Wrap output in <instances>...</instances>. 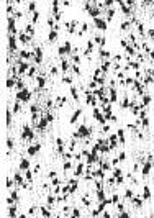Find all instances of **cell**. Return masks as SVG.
I'll use <instances>...</instances> for the list:
<instances>
[{"instance_id":"cell-22","label":"cell","mask_w":154,"mask_h":218,"mask_svg":"<svg viewBox=\"0 0 154 218\" xmlns=\"http://www.w3.org/2000/svg\"><path fill=\"white\" fill-rule=\"evenodd\" d=\"M18 218H28V216H26V215H20Z\"/></svg>"},{"instance_id":"cell-17","label":"cell","mask_w":154,"mask_h":218,"mask_svg":"<svg viewBox=\"0 0 154 218\" xmlns=\"http://www.w3.org/2000/svg\"><path fill=\"white\" fill-rule=\"evenodd\" d=\"M56 175H57V174H56L54 171H52V172H49V179H56Z\"/></svg>"},{"instance_id":"cell-15","label":"cell","mask_w":154,"mask_h":218,"mask_svg":"<svg viewBox=\"0 0 154 218\" xmlns=\"http://www.w3.org/2000/svg\"><path fill=\"white\" fill-rule=\"evenodd\" d=\"M25 177H26V181H31V179H33V174H31L30 171H26V175H25Z\"/></svg>"},{"instance_id":"cell-2","label":"cell","mask_w":154,"mask_h":218,"mask_svg":"<svg viewBox=\"0 0 154 218\" xmlns=\"http://www.w3.org/2000/svg\"><path fill=\"white\" fill-rule=\"evenodd\" d=\"M13 181H15V182H16L18 185H23V184H25V181H23V175L20 174V172H16V174H15V177H13Z\"/></svg>"},{"instance_id":"cell-13","label":"cell","mask_w":154,"mask_h":218,"mask_svg":"<svg viewBox=\"0 0 154 218\" xmlns=\"http://www.w3.org/2000/svg\"><path fill=\"white\" fill-rule=\"evenodd\" d=\"M110 200H111V203H118V200H120V197H118V195H117V193H115V195H113V197H111V199H110Z\"/></svg>"},{"instance_id":"cell-12","label":"cell","mask_w":154,"mask_h":218,"mask_svg":"<svg viewBox=\"0 0 154 218\" xmlns=\"http://www.w3.org/2000/svg\"><path fill=\"white\" fill-rule=\"evenodd\" d=\"M149 169H151V162H149V164H148V166H146V167H144V169H143V174H144V175H148V172H149Z\"/></svg>"},{"instance_id":"cell-16","label":"cell","mask_w":154,"mask_h":218,"mask_svg":"<svg viewBox=\"0 0 154 218\" xmlns=\"http://www.w3.org/2000/svg\"><path fill=\"white\" fill-rule=\"evenodd\" d=\"M12 199H13V200H18V192H15V190H13V192H12Z\"/></svg>"},{"instance_id":"cell-7","label":"cell","mask_w":154,"mask_h":218,"mask_svg":"<svg viewBox=\"0 0 154 218\" xmlns=\"http://www.w3.org/2000/svg\"><path fill=\"white\" fill-rule=\"evenodd\" d=\"M133 205H134V207H141L143 205V200L139 199V197H134V199H133Z\"/></svg>"},{"instance_id":"cell-19","label":"cell","mask_w":154,"mask_h":218,"mask_svg":"<svg viewBox=\"0 0 154 218\" xmlns=\"http://www.w3.org/2000/svg\"><path fill=\"white\" fill-rule=\"evenodd\" d=\"M12 185H13V181H7V187H8V189H10Z\"/></svg>"},{"instance_id":"cell-11","label":"cell","mask_w":154,"mask_h":218,"mask_svg":"<svg viewBox=\"0 0 154 218\" xmlns=\"http://www.w3.org/2000/svg\"><path fill=\"white\" fill-rule=\"evenodd\" d=\"M131 197H133V190L128 189L126 192H125V199H131Z\"/></svg>"},{"instance_id":"cell-4","label":"cell","mask_w":154,"mask_h":218,"mask_svg":"<svg viewBox=\"0 0 154 218\" xmlns=\"http://www.w3.org/2000/svg\"><path fill=\"white\" fill-rule=\"evenodd\" d=\"M16 210H18L16 207L10 205V207H8V216H10V218H16Z\"/></svg>"},{"instance_id":"cell-14","label":"cell","mask_w":154,"mask_h":218,"mask_svg":"<svg viewBox=\"0 0 154 218\" xmlns=\"http://www.w3.org/2000/svg\"><path fill=\"white\" fill-rule=\"evenodd\" d=\"M33 213H36V207H30L28 210V215H33Z\"/></svg>"},{"instance_id":"cell-3","label":"cell","mask_w":154,"mask_h":218,"mask_svg":"<svg viewBox=\"0 0 154 218\" xmlns=\"http://www.w3.org/2000/svg\"><path fill=\"white\" fill-rule=\"evenodd\" d=\"M41 216L43 218H51V212H49V208H46V207H41Z\"/></svg>"},{"instance_id":"cell-18","label":"cell","mask_w":154,"mask_h":218,"mask_svg":"<svg viewBox=\"0 0 154 218\" xmlns=\"http://www.w3.org/2000/svg\"><path fill=\"white\" fill-rule=\"evenodd\" d=\"M7 144H8V148H13V141H12V140L7 141Z\"/></svg>"},{"instance_id":"cell-9","label":"cell","mask_w":154,"mask_h":218,"mask_svg":"<svg viewBox=\"0 0 154 218\" xmlns=\"http://www.w3.org/2000/svg\"><path fill=\"white\" fill-rule=\"evenodd\" d=\"M143 197H144V199H149V197H151V190H149V187H144V192H143Z\"/></svg>"},{"instance_id":"cell-8","label":"cell","mask_w":154,"mask_h":218,"mask_svg":"<svg viewBox=\"0 0 154 218\" xmlns=\"http://www.w3.org/2000/svg\"><path fill=\"white\" fill-rule=\"evenodd\" d=\"M18 98L20 100H28V98H30V93H28V92H23V93L20 92L18 93Z\"/></svg>"},{"instance_id":"cell-21","label":"cell","mask_w":154,"mask_h":218,"mask_svg":"<svg viewBox=\"0 0 154 218\" xmlns=\"http://www.w3.org/2000/svg\"><path fill=\"white\" fill-rule=\"evenodd\" d=\"M103 218H111V216H110V213H107V212H105V213H103Z\"/></svg>"},{"instance_id":"cell-6","label":"cell","mask_w":154,"mask_h":218,"mask_svg":"<svg viewBox=\"0 0 154 218\" xmlns=\"http://www.w3.org/2000/svg\"><path fill=\"white\" fill-rule=\"evenodd\" d=\"M97 199H99L100 202H103V200H107V199H105V192H103L102 189H99V192H97Z\"/></svg>"},{"instance_id":"cell-20","label":"cell","mask_w":154,"mask_h":218,"mask_svg":"<svg viewBox=\"0 0 154 218\" xmlns=\"http://www.w3.org/2000/svg\"><path fill=\"white\" fill-rule=\"evenodd\" d=\"M64 169H66V171H67V169H71V164H69V162H66V164H64Z\"/></svg>"},{"instance_id":"cell-1","label":"cell","mask_w":154,"mask_h":218,"mask_svg":"<svg viewBox=\"0 0 154 218\" xmlns=\"http://www.w3.org/2000/svg\"><path fill=\"white\" fill-rule=\"evenodd\" d=\"M20 169H22V171H28V169H30V161H28V159H22V161H20Z\"/></svg>"},{"instance_id":"cell-5","label":"cell","mask_w":154,"mask_h":218,"mask_svg":"<svg viewBox=\"0 0 154 218\" xmlns=\"http://www.w3.org/2000/svg\"><path fill=\"white\" fill-rule=\"evenodd\" d=\"M38 151H40V144H36V146H31L30 149H28V154H31V156H33V154H36Z\"/></svg>"},{"instance_id":"cell-23","label":"cell","mask_w":154,"mask_h":218,"mask_svg":"<svg viewBox=\"0 0 154 218\" xmlns=\"http://www.w3.org/2000/svg\"><path fill=\"white\" fill-rule=\"evenodd\" d=\"M56 218H61V216H59V215H57V216H56Z\"/></svg>"},{"instance_id":"cell-10","label":"cell","mask_w":154,"mask_h":218,"mask_svg":"<svg viewBox=\"0 0 154 218\" xmlns=\"http://www.w3.org/2000/svg\"><path fill=\"white\" fill-rule=\"evenodd\" d=\"M82 205L90 207V202H89V199H87V195H84V197H82Z\"/></svg>"}]
</instances>
